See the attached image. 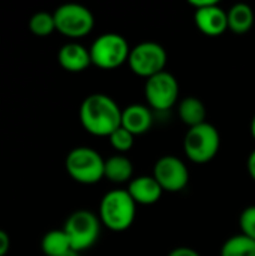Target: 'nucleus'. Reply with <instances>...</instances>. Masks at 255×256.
I'll return each instance as SVG.
<instances>
[{"label":"nucleus","instance_id":"1","mask_svg":"<svg viewBox=\"0 0 255 256\" xmlns=\"http://www.w3.org/2000/svg\"><path fill=\"white\" fill-rule=\"evenodd\" d=\"M81 126L93 136H110L122 124V108L104 93L89 94L80 106Z\"/></svg>","mask_w":255,"mask_h":256},{"label":"nucleus","instance_id":"2","mask_svg":"<svg viewBox=\"0 0 255 256\" xmlns=\"http://www.w3.org/2000/svg\"><path fill=\"white\" fill-rule=\"evenodd\" d=\"M135 213L137 204L126 189L107 192L99 204V220L113 232H123L129 230L135 220Z\"/></svg>","mask_w":255,"mask_h":256},{"label":"nucleus","instance_id":"3","mask_svg":"<svg viewBox=\"0 0 255 256\" xmlns=\"http://www.w3.org/2000/svg\"><path fill=\"white\" fill-rule=\"evenodd\" d=\"M219 147H221L219 130L207 122L189 128L183 140V150L186 158L198 165L207 164L212 159H215V156L219 152Z\"/></svg>","mask_w":255,"mask_h":256},{"label":"nucleus","instance_id":"4","mask_svg":"<svg viewBox=\"0 0 255 256\" xmlns=\"http://www.w3.org/2000/svg\"><path fill=\"white\" fill-rule=\"evenodd\" d=\"M65 168L69 177L77 183L96 184L104 178L105 160L90 147H75L68 153Z\"/></svg>","mask_w":255,"mask_h":256},{"label":"nucleus","instance_id":"5","mask_svg":"<svg viewBox=\"0 0 255 256\" xmlns=\"http://www.w3.org/2000/svg\"><path fill=\"white\" fill-rule=\"evenodd\" d=\"M92 64L99 69L111 70L128 63L131 46L125 36L119 33L99 34L89 48Z\"/></svg>","mask_w":255,"mask_h":256},{"label":"nucleus","instance_id":"6","mask_svg":"<svg viewBox=\"0 0 255 256\" xmlns=\"http://www.w3.org/2000/svg\"><path fill=\"white\" fill-rule=\"evenodd\" d=\"M99 216L89 210H77L66 219L63 231L66 232L72 250L81 252L90 249L99 238L101 234Z\"/></svg>","mask_w":255,"mask_h":256},{"label":"nucleus","instance_id":"7","mask_svg":"<svg viewBox=\"0 0 255 256\" xmlns=\"http://www.w3.org/2000/svg\"><path fill=\"white\" fill-rule=\"evenodd\" d=\"M56 30L69 39L87 36L95 26V16L89 8L78 3H65L54 12Z\"/></svg>","mask_w":255,"mask_h":256},{"label":"nucleus","instance_id":"8","mask_svg":"<svg viewBox=\"0 0 255 256\" xmlns=\"http://www.w3.org/2000/svg\"><path fill=\"white\" fill-rule=\"evenodd\" d=\"M167 51L158 42H141L131 48L128 66L129 69L141 78H152L165 70Z\"/></svg>","mask_w":255,"mask_h":256},{"label":"nucleus","instance_id":"9","mask_svg":"<svg viewBox=\"0 0 255 256\" xmlns=\"http://www.w3.org/2000/svg\"><path fill=\"white\" fill-rule=\"evenodd\" d=\"M144 94L147 106L155 111H168L179 98V82L176 76L167 70L146 80Z\"/></svg>","mask_w":255,"mask_h":256},{"label":"nucleus","instance_id":"10","mask_svg":"<svg viewBox=\"0 0 255 256\" xmlns=\"http://www.w3.org/2000/svg\"><path fill=\"white\" fill-rule=\"evenodd\" d=\"M152 176L164 192H180L189 183V171L185 162L173 154L159 158L155 162Z\"/></svg>","mask_w":255,"mask_h":256},{"label":"nucleus","instance_id":"11","mask_svg":"<svg viewBox=\"0 0 255 256\" xmlns=\"http://www.w3.org/2000/svg\"><path fill=\"white\" fill-rule=\"evenodd\" d=\"M194 21L197 28L210 38L221 36L228 30L227 10H224L218 3L194 10Z\"/></svg>","mask_w":255,"mask_h":256},{"label":"nucleus","instance_id":"12","mask_svg":"<svg viewBox=\"0 0 255 256\" xmlns=\"http://www.w3.org/2000/svg\"><path fill=\"white\" fill-rule=\"evenodd\" d=\"M153 124V114L149 106L143 104H132L122 110V128L134 136L144 135Z\"/></svg>","mask_w":255,"mask_h":256},{"label":"nucleus","instance_id":"13","mask_svg":"<svg viewBox=\"0 0 255 256\" xmlns=\"http://www.w3.org/2000/svg\"><path fill=\"white\" fill-rule=\"evenodd\" d=\"M128 194L140 206H152L158 202L164 194L162 188L158 184L153 176H138L134 177L128 184Z\"/></svg>","mask_w":255,"mask_h":256},{"label":"nucleus","instance_id":"14","mask_svg":"<svg viewBox=\"0 0 255 256\" xmlns=\"http://www.w3.org/2000/svg\"><path fill=\"white\" fill-rule=\"evenodd\" d=\"M57 60L68 72H83L92 64L90 51L78 42H68L60 46Z\"/></svg>","mask_w":255,"mask_h":256},{"label":"nucleus","instance_id":"15","mask_svg":"<svg viewBox=\"0 0 255 256\" xmlns=\"http://www.w3.org/2000/svg\"><path fill=\"white\" fill-rule=\"evenodd\" d=\"M177 114H179V118L188 128H194V126L206 123L207 110L203 100H200L195 96H188L180 100L177 106Z\"/></svg>","mask_w":255,"mask_h":256},{"label":"nucleus","instance_id":"16","mask_svg":"<svg viewBox=\"0 0 255 256\" xmlns=\"http://www.w3.org/2000/svg\"><path fill=\"white\" fill-rule=\"evenodd\" d=\"M134 176V165L131 162V159H128L126 156L117 154V156H111L105 160V168H104V177L108 178L111 183L116 184H122V183H128L132 180Z\"/></svg>","mask_w":255,"mask_h":256},{"label":"nucleus","instance_id":"17","mask_svg":"<svg viewBox=\"0 0 255 256\" xmlns=\"http://www.w3.org/2000/svg\"><path fill=\"white\" fill-rule=\"evenodd\" d=\"M227 20L228 30H231L236 34H245L254 26V10L246 3H236L230 8V10H227Z\"/></svg>","mask_w":255,"mask_h":256},{"label":"nucleus","instance_id":"18","mask_svg":"<svg viewBox=\"0 0 255 256\" xmlns=\"http://www.w3.org/2000/svg\"><path fill=\"white\" fill-rule=\"evenodd\" d=\"M41 249L45 256H60L72 250V246L63 230H53L42 237Z\"/></svg>","mask_w":255,"mask_h":256},{"label":"nucleus","instance_id":"19","mask_svg":"<svg viewBox=\"0 0 255 256\" xmlns=\"http://www.w3.org/2000/svg\"><path fill=\"white\" fill-rule=\"evenodd\" d=\"M221 256H255V242L243 234L233 236L222 244Z\"/></svg>","mask_w":255,"mask_h":256},{"label":"nucleus","instance_id":"20","mask_svg":"<svg viewBox=\"0 0 255 256\" xmlns=\"http://www.w3.org/2000/svg\"><path fill=\"white\" fill-rule=\"evenodd\" d=\"M29 30L39 38L50 36L56 30V22H54V15L45 10H39L33 14L29 20Z\"/></svg>","mask_w":255,"mask_h":256},{"label":"nucleus","instance_id":"21","mask_svg":"<svg viewBox=\"0 0 255 256\" xmlns=\"http://www.w3.org/2000/svg\"><path fill=\"white\" fill-rule=\"evenodd\" d=\"M108 140H110V144H111V147L116 150V152H119V153H126V152H129L132 147H134V141H135V136L131 134V132H128L125 128H117L110 136H108Z\"/></svg>","mask_w":255,"mask_h":256},{"label":"nucleus","instance_id":"22","mask_svg":"<svg viewBox=\"0 0 255 256\" xmlns=\"http://www.w3.org/2000/svg\"><path fill=\"white\" fill-rule=\"evenodd\" d=\"M239 226H240V234L246 236L248 238L255 242V206L246 207L240 213Z\"/></svg>","mask_w":255,"mask_h":256},{"label":"nucleus","instance_id":"23","mask_svg":"<svg viewBox=\"0 0 255 256\" xmlns=\"http://www.w3.org/2000/svg\"><path fill=\"white\" fill-rule=\"evenodd\" d=\"M167 256H201L195 249H192V248H185V246H182V248H176V249H173L170 254Z\"/></svg>","mask_w":255,"mask_h":256},{"label":"nucleus","instance_id":"24","mask_svg":"<svg viewBox=\"0 0 255 256\" xmlns=\"http://www.w3.org/2000/svg\"><path fill=\"white\" fill-rule=\"evenodd\" d=\"M9 248H11V238L8 232L0 230V256L6 255L9 252Z\"/></svg>","mask_w":255,"mask_h":256},{"label":"nucleus","instance_id":"25","mask_svg":"<svg viewBox=\"0 0 255 256\" xmlns=\"http://www.w3.org/2000/svg\"><path fill=\"white\" fill-rule=\"evenodd\" d=\"M218 3L216 0H189V4L194 8V10L197 9H203V8H207V6H212Z\"/></svg>","mask_w":255,"mask_h":256},{"label":"nucleus","instance_id":"26","mask_svg":"<svg viewBox=\"0 0 255 256\" xmlns=\"http://www.w3.org/2000/svg\"><path fill=\"white\" fill-rule=\"evenodd\" d=\"M246 168H248V172H249V177L255 182V148L249 153L248 156V160H246Z\"/></svg>","mask_w":255,"mask_h":256},{"label":"nucleus","instance_id":"27","mask_svg":"<svg viewBox=\"0 0 255 256\" xmlns=\"http://www.w3.org/2000/svg\"><path fill=\"white\" fill-rule=\"evenodd\" d=\"M251 135H252V138L255 140V116L252 117V120H251Z\"/></svg>","mask_w":255,"mask_h":256},{"label":"nucleus","instance_id":"28","mask_svg":"<svg viewBox=\"0 0 255 256\" xmlns=\"http://www.w3.org/2000/svg\"><path fill=\"white\" fill-rule=\"evenodd\" d=\"M60 256H78V252H75V250H69L68 254H65V255H60Z\"/></svg>","mask_w":255,"mask_h":256}]
</instances>
